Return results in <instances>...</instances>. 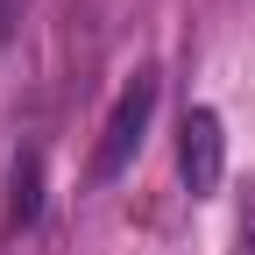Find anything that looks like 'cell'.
<instances>
[{
	"mask_svg": "<svg viewBox=\"0 0 255 255\" xmlns=\"http://www.w3.org/2000/svg\"><path fill=\"white\" fill-rule=\"evenodd\" d=\"M36 213H43V156H36V149H21L14 163H7V206H0V234L21 241L28 227H36Z\"/></svg>",
	"mask_w": 255,
	"mask_h": 255,
	"instance_id": "3957f363",
	"label": "cell"
},
{
	"mask_svg": "<svg viewBox=\"0 0 255 255\" xmlns=\"http://www.w3.org/2000/svg\"><path fill=\"white\" fill-rule=\"evenodd\" d=\"M177 170H184L191 199H213L220 191V177H227V128H220L213 107H184V121H177Z\"/></svg>",
	"mask_w": 255,
	"mask_h": 255,
	"instance_id": "7a4b0ae2",
	"label": "cell"
},
{
	"mask_svg": "<svg viewBox=\"0 0 255 255\" xmlns=\"http://www.w3.org/2000/svg\"><path fill=\"white\" fill-rule=\"evenodd\" d=\"M21 7H28V0H0V36H7V28L21 21Z\"/></svg>",
	"mask_w": 255,
	"mask_h": 255,
	"instance_id": "5b68a950",
	"label": "cell"
},
{
	"mask_svg": "<svg viewBox=\"0 0 255 255\" xmlns=\"http://www.w3.org/2000/svg\"><path fill=\"white\" fill-rule=\"evenodd\" d=\"M234 255H255V206L241 213V227H234Z\"/></svg>",
	"mask_w": 255,
	"mask_h": 255,
	"instance_id": "277c9868",
	"label": "cell"
},
{
	"mask_svg": "<svg viewBox=\"0 0 255 255\" xmlns=\"http://www.w3.org/2000/svg\"><path fill=\"white\" fill-rule=\"evenodd\" d=\"M149 114H156V71H135V85L114 100L107 135H100V149H92V177H100V184L135 163V149H142V135H149Z\"/></svg>",
	"mask_w": 255,
	"mask_h": 255,
	"instance_id": "6da1fadb",
	"label": "cell"
}]
</instances>
